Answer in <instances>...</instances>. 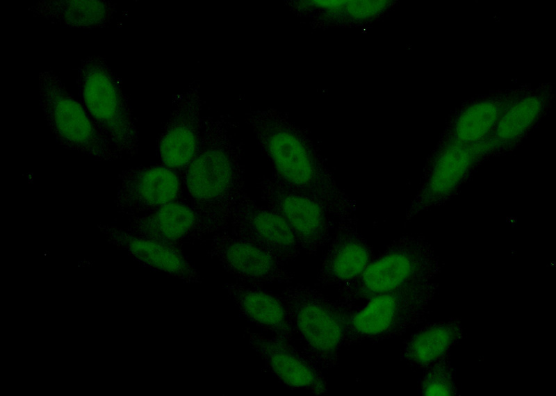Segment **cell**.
<instances>
[{
	"mask_svg": "<svg viewBox=\"0 0 556 396\" xmlns=\"http://www.w3.org/2000/svg\"><path fill=\"white\" fill-rule=\"evenodd\" d=\"M203 102L199 83L193 81L177 99L156 140V156L179 176L195 156L202 134Z\"/></svg>",
	"mask_w": 556,
	"mask_h": 396,
	"instance_id": "cell-10",
	"label": "cell"
},
{
	"mask_svg": "<svg viewBox=\"0 0 556 396\" xmlns=\"http://www.w3.org/2000/svg\"><path fill=\"white\" fill-rule=\"evenodd\" d=\"M40 106L57 143L98 160H122L94 126L83 106L54 70L38 74Z\"/></svg>",
	"mask_w": 556,
	"mask_h": 396,
	"instance_id": "cell-5",
	"label": "cell"
},
{
	"mask_svg": "<svg viewBox=\"0 0 556 396\" xmlns=\"http://www.w3.org/2000/svg\"><path fill=\"white\" fill-rule=\"evenodd\" d=\"M469 145L457 143L445 148L436 160L420 194L409 208L408 217L415 215L432 197L452 192L467 174L475 159Z\"/></svg>",
	"mask_w": 556,
	"mask_h": 396,
	"instance_id": "cell-19",
	"label": "cell"
},
{
	"mask_svg": "<svg viewBox=\"0 0 556 396\" xmlns=\"http://www.w3.org/2000/svg\"><path fill=\"white\" fill-rule=\"evenodd\" d=\"M117 179L116 211L130 217L155 211L182 197L179 174L162 164L124 169Z\"/></svg>",
	"mask_w": 556,
	"mask_h": 396,
	"instance_id": "cell-13",
	"label": "cell"
},
{
	"mask_svg": "<svg viewBox=\"0 0 556 396\" xmlns=\"http://www.w3.org/2000/svg\"><path fill=\"white\" fill-rule=\"evenodd\" d=\"M278 294L301 350L324 372L336 367L343 345L345 323L335 300L302 283L289 286Z\"/></svg>",
	"mask_w": 556,
	"mask_h": 396,
	"instance_id": "cell-4",
	"label": "cell"
},
{
	"mask_svg": "<svg viewBox=\"0 0 556 396\" xmlns=\"http://www.w3.org/2000/svg\"><path fill=\"white\" fill-rule=\"evenodd\" d=\"M541 108L539 98L528 97L519 100L500 117L496 131L497 137L503 140L519 137L537 119Z\"/></svg>",
	"mask_w": 556,
	"mask_h": 396,
	"instance_id": "cell-22",
	"label": "cell"
},
{
	"mask_svg": "<svg viewBox=\"0 0 556 396\" xmlns=\"http://www.w3.org/2000/svg\"><path fill=\"white\" fill-rule=\"evenodd\" d=\"M229 298L248 322L272 336L291 342L295 336L286 307L278 293L263 286L238 282L223 286Z\"/></svg>",
	"mask_w": 556,
	"mask_h": 396,
	"instance_id": "cell-17",
	"label": "cell"
},
{
	"mask_svg": "<svg viewBox=\"0 0 556 396\" xmlns=\"http://www.w3.org/2000/svg\"><path fill=\"white\" fill-rule=\"evenodd\" d=\"M238 127L229 114L204 116L198 149L179 175L181 199L195 210L214 234L229 230L227 206L234 195L245 188Z\"/></svg>",
	"mask_w": 556,
	"mask_h": 396,
	"instance_id": "cell-2",
	"label": "cell"
},
{
	"mask_svg": "<svg viewBox=\"0 0 556 396\" xmlns=\"http://www.w3.org/2000/svg\"><path fill=\"white\" fill-rule=\"evenodd\" d=\"M124 229L132 235L180 249L187 243L214 234L195 210L181 199L155 211L129 217L128 225Z\"/></svg>",
	"mask_w": 556,
	"mask_h": 396,
	"instance_id": "cell-15",
	"label": "cell"
},
{
	"mask_svg": "<svg viewBox=\"0 0 556 396\" xmlns=\"http://www.w3.org/2000/svg\"><path fill=\"white\" fill-rule=\"evenodd\" d=\"M28 10L52 24L92 30L108 26L117 7L111 0H40L29 6Z\"/></svg>",
	"mask_w": 556,
	"mask_h": 396,
	"instance_id": "cell-18",
	"label": "cell"
},
{
	"mask_svg": "<svg viewBox=\"0 0 556 396\" xmlns=\"http://www.w3.org/2000/svg\"><path fill=\"white\" fill-rule=\"evenodd\" d=\"M244 119L271 161L275 175L316 199L338 220L357 217L356 202L301 130L272 109L250 110Z\"/></svg>",
	"mask_w": 556,
	"mask_h": 396,
	"instance_id": "cell-1",
	"label": "cell"
},
{
	"mask_svg": "<svg viewBox=\"0 0 556 396\" xmlns=\"http://www.w3.org/2000/svg\"><path fill=\"white\" fill-rule=\"evenodd\" d=\"M421 290L418 281L358 304L336 303L345 323L343 346L378 343L404 332L419 319Z\"/></svg>",
	"mask_w": 556,
	"mask_h": 396,
	"instance_id": "cell-6",
	"label": "cell"
},
{
	"mask_svg": "<svg viewBox=\"0 0 556 396\" xmlns=\"http://www.w3.org/2000/svg\"><path fill=\"white\" fill-rule=\"evenodd\" d=\"M453 332L448 327H428L414 333L404 348V359L416 365H425L439 358L449 347Z\"/></svg>",
	"mask_w": 556,
	"mask_h": 396,
	"instance_id": "cell-20",
	"label": "cell"
},
{
	"mask_svg": "<svg viewBox=\"0 0 556 396\" xmlns=\"http://www.w3.org/2000/svg\"><path fill=\"white\" fill-rule=\"evenodd\" d=\"M256 185L261 201L291 226L302 252L316 254L329 243L335 223L333 216L319 202L285 183L273 173L259 178Z\"/></svg>",
	"mask_w": 556,
	"mask_h": 396,
	"instance_id": "cell-8",
	"label": "cell"
},
{
	"mask_svg": "<svg viewBox=\"0 0 556 396\" xmlns=\"http://www.w3.org/2000/svg\"><path fill=\"white\" fill-rule=\"evenodd\" d=\"M418 242L411 237L393 240L364 272L350 283L336 289V303L350 306L420 281L423 268Z\"/></svg>",
	"mask_w": 556,
	"mask_h": 396,
	"instance_id": "cell-7",
	"label": "cell"
},
{
	"mask_svg": "<svg viewBox=\"0 0 556 396\" xmlns=\"http://www.w3.org/2000/svg\"><path fill=\"white\" fill-rule=\"evenodd\" d=\"M451 384L448 377L441 373L428 375L423 383V393L426 395H449Z\"/></svg>",
	"mask_w": 556,
	"mask_h": 396,
	"instance_id": "cell-23",
	"label": "cell"
},
{
	"mask_svg": "<svg viewBox=\"0 0 556 396\" xmlns=\"http://www.w3.org/2000/svg\"><path fill=\"white\" fill-rule=\"evenodd\" d=\"M231 233L266 251L284 265L302 252L286 220L266 205H259L245 188L238 191L227 209Z\"/></svg>",
	"mask_w": 556,
	"mask_h": 396,
	"instance_id": "cell-9",
	"label": "cell"
},
{
	"mask_svg": "<svg viewBox=\"0 0 556 396\" xmlns=\"http://www.w3.org/2000/svg\"><path fill=\"white\" fill-rule=\"evenodd\" d=\"M500 109L491 101H482L468 107L455 127L457 142L471 145L482 140L498 123Z\"/></svg>",
	"mask_w": 556,
	"mask_h": 396,
	"instance_id": "cell-21",
	"label": "cell"
},
{
	"mask_svg": "<svg viewBox=\"0 0 556 396\" xmlns=\"http://www.w3.org/2000/svg\"><path fill=\"white\" fill-rule=\"evenodd\" d=\"M206 254L215 259L236 282L263 286L291 284L294 275L266 251L232 235L229 230L212 235Z\"/></svg>",
	"mask_w": 556,
	"mask_h": 396,
	"instance_id": "cell-12",
	"label": "cell"
},
{
	"mask_svg": "<svg viewBox=\"0 0 556 396\" xmlns=\"http://www.w3.org/2000/svg\"><path fill=\"white\" fill-rule=\"evenodd\" d=\"M97 228L110 242L126 249L141 264L186 283L202 282L197 269L180 249L132 235L124 228L103 224Z\"/></svg>",
	"mask_w": 556,
	"mask_h": 396,
	"instance_id": "cell-16",
	"label": "cell"
},
{
	"mask_svg": "<svg viewBox=\"0 0 556 396\" xmlns=\"http://www.w3.org/2000/svg\"><path fill=\"white\" fill-rule=\"evenodd\" d=\"M78 99L99 134L119 154L131 158L139 149V133L120 79L101 55L83 57L77 69Z\"/></svg>",
	"mask_w": 556,
	"mask_h": 396,
	"instance_id": "cell-3",
	"label": "cell"
},
{
	"mask_svg": "<svg viewBox=\"0 0 556 396\" xmlns=\"http://www.w3.org/2000/svg\"><path fill=\"white\" fill-rule=\"evenodd\" d=\"M323 254L316 282L339 288L358 278L375 257L373 249L359 229L358 218L338 220Z\"/></svg>",
	"mask_w": 556,
	"mask_h": 396,
	"instance_id": "cell-14",
	"label": "cell"
},
{
	"mask_svg": "<svg viewBox=\"0 0 556 396\" xmlns=\"http://www.w3.org/2000/svg\"><path fill=\"white\" fill-rule=\"evenodd\" d=\"M243 335L263 361V371L271 374L284 386L318 396L327 394L325 372L291 342L275 336L266 337L252 331L249 327L243 329Z\"/></svg>",
	"mask_w": 556,
	"mask_h": 396,
	"instance_id": "cell-11",
	"label": "cell"
}]
</instances>
